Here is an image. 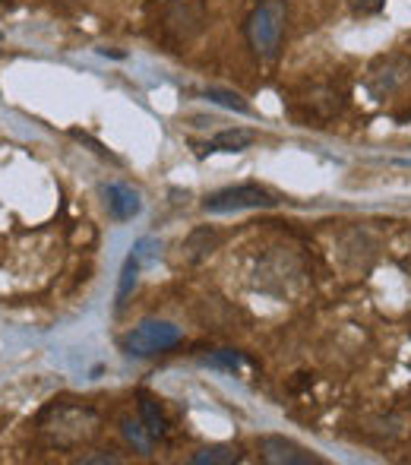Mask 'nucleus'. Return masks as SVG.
Returning <instances> with one entry per match:
<instances>
[{
  "label": "nucleus",
  "instance_id": "39448f33",
  "mask_svg": "<svg viewBox=\"0 0 411 465\" xmlns=\"http://www.w3.org/2000/svg\"><path fill=\"white\" fill-rule=\"evenodd\" d=\"M260 453H263V460L272 465H323V460H320L313 450L301 447L298 441L282 437V434L260 437Z\"/></svg>",
  "mask_w": 411,
  "mask_h": 465
},
{
  "label": "nucleus",
  "instance_id": "6e6552de",
  "mask_svg": "<svg viewBox=\"0 0 411 465\" xmlns=\"http://www.w3.org/2000/svg\"><path fill=\"white\" fill-rule=\"evenodd\" d=\"M256 133L244 131V127H228V131H218L209 143V152H244L247 146H253Z\"/></svg>",
  "mask_w": 411,
  "mask_h": 465
},
{
  "label": "nucleus",
  "instance_id": "a211bd4d",
  "mask_svg": "<svg viewBox=\"0 0 411 465\" xmlns=\"http://www.w3.org/2000/svg\"><path fill=\"white\" fill-rule=\"evenodd\" d=\"M0 38H4V35H0Z\"/></svg>",
  "mask_w": 411,
  "mask_h": 465
},
{
  "label": "nucleus",
  "instance_id": "f8f14e48",
  "mask_svg": "<svg viewBox=\"0 0 411 465\" xmlns=\"http://www.w3.org/2000/svg\"><path fill=\"white\" fill-rule=\"evenodd\" d=\"M139 418H143V424L152 434V441H162L165 431H168V424H165V415L158 412V405L152 402V399H143V402H139Z\"/></svg>",
  "mask_w": 411,
  "mask_h": 465
},
{
  "label": "nucleus",
  "instance_id": "dca6fc26",
  "mask_svg": "<svg viewBox=\"0 0 411 465\" xmlns=\"http://www.w3.org/2000/svg\"><path fill=\"white\" fill-rule=\"evenodd\" d=\"M349 6L355 16H374L387 6V0H349Z\"/></svg>",
  "mask_w": 411,
  "mask_h": 465
},
{
  "label": "nucleus",
  "instance_id": "9b49d317",
  "mask_svg": "<svg viewBox=\"0 0 411 465\" xmlns=\"http://www.w3.org/2000/svg\"><path fill=\"white\" fill-rule=\"evenodd\" d=\"M218 244V235L212 228H196L194 235L187 237V244H184V257H187L190 263L203 260V257H209L212 250H215Z\"/></svg>",
  "mask_w": 411,
  "mask_h": 465
},
{
  "label": "nucleus",
  "instance_id": "7ed1b4c3",
  "mask_svg": "<svg viewBox=\"0 0 411 465\" xmlns=\"http://www.w3.org/2000/svg\"><path fill=\"white\" fill-rule=\"evenodd\" d=\"M275 206V197L260 184H234L215 190L203 199V209L212 216H222V212H241V209H269Z\"/></svg>",
  "mask_w": 411,
  "mask_h": 465
},
{
  "label": "nucleus",
  "instance_id": "4468645a",
  "mask_svg": "<svg viewBox=\"0 0 411 465\" xmlns=\"http://www.w3.org/2000/svg\"><path fill=\"white\" fill-rule=\"evenodd\" d=\"M206 99L215 102V105H222V108H231V111H237V114H250L247 102H244L237 92H228V89H206Z\"/></svg>",
  "mask_w": 411,
  "mask_h": 465
},
{
  "label": "nucleus",
  "instance_id": "f03ea898",
  "mask_svg": "<svg viewBox=\"0 0 411 465\" xmlns=\"http://www.w3.org/2000/svg\"><path fill=\"white\" fill-rule=\"evenodd\" d=\"M184 339L181 326L168 320H143L139 326H133L130 333L120 339V348L133 358H152V354H165L171 348H177Z\"/></svg>",
  "mask_w": 411,
  "mask_h": 465
},
{
  "label": "nucleus",
  "instance_id": "0eeeda50",
  "mask_svg": "<svg viewBox=\"0 0 411 465\" xmlns=\"http://www.w3.org/2000/svg\"><path fill=\"white\" fill-rule=\"evenodd\" d=\"M105 203H108V212H111L118 222H130V218H137L139 209H143L139 193L127 184H108L105 187Z\"/></svg>",
  "mask_w": 411,
  "mask_h": 465
},
{
  "label": "nucleus",
  "instance_id": "2eb2a0df",
  "mask_svg": "<svg viewBox=\"0 0 411 465\" xmlns=\"http://www.w3.org/2000/svg\"><path fill=\"white\" fill-rule=\"evenodd\" d=\"M206 364L209 367H222V371H237L244 364V358L234 352V348H218V352L206 354Z\"/></svg>",
  "mask_w": 411,
  "mask_h": 465
},
{
  "label": "nucleus",
  "instance_id": "1a4fd4ad",
  "mask_svg": "<svg viewBox=\"0 0 411 465\" xmlns=\"http://www.w3.org/2000/svg\"><path fill=\"white\" fill-rule=\"evenodd\" d=\"M241 462V450L228 447V443H212V447H203L190 456V465H231Z\"/></svg>",
  "mask_w": 411,
  "mask_h": 465
},
{
  "label": "nucleus",
  "instance_id": "423d86ee",
  "mask_svg": "<svg viewBox=\"0 0 411 465\" xmlns=\"http://www.w3.org/2000/svg\"><path fill=\"white\" fill-rule=\"evenodd\" d=\"M165 23H168V29L175 32L177 38H194L206 23L203 0H175L168 16H165Z\"/></svg>",
  "mask_w": 411,
  "mask_h": 465
},
{
  "label": "nucleus",
  "instance_id": "f257e3e1",
  "mask_svg": "<svg viewBox=\"0 0 411 465\" xmlns=\"http://www.w3.org/2000/svg\"><path fill=\"white\" fill-rule=\"evenodd\" d=\"M285 25H288L285 0H263V4L253 6V13L244 23V38H247L250 51L260 61H272V57H279L282 42H285Z\"/></svg>",
  "mask_w": 411,
  "mask_h": 465
},
{
  "label": "nucleus",
  "instance_id": "20e7f679",
  "mask_svg": "<svg viewBox=\"0 0 411 465\" xmlns=\"http://www.w3.org/2000/svg\"><path fill=\"white\" fill-rule=\"evenodd\" d=\"M408 76H411V57L402 54V51H393V54H383V57H377V61L370 63L364 86H368L370 99L383 102L387 95H393L396 89L408 80Z\"/></svg>",
  "mask_w": 411,
  "mask_h": 465
},
{
  "label": "nucleus",
  "instance_id": "ddd939ff",
  "mask_svg": "<svg viewBox=\"0 0 411 465\" xmlns=\"http://www.w3.org/2000/svg\"><path fill=\"white\" fill-rule=\"evenodd\" d=\"M120 431H124V437H127V441H130L133 447H137L143 456L152 450V434L146 431L143 418H139V421H133V418H124V421H120Z\"/></svg>",
  "mask_w": 411,
  "mask_h": 465
},
{
  "label": "nucleus",
  "instance_id": "f3484780",
  "mask_svg": "<svg viewBox=\"0 0 411 465\" xmlns=\"http://www.w3.org/2000/svg\"><path fill=\"white\" fill-rule=\"evenodd\" d=\"M120 456L114 453H95V456H82V465H118Z\"/></svg>",
  "mask_w": 411,
  "mask_h": 465
},
{
  "label": "nucleus",
  "instance_id": "9d476101",
  "mask_svg": "<svg viewBox=\"0 0 411 465\" xmlns=\"http://www.w3.org/2000/svg\"><path fill=\"white\" fill-rule=\"evenodd\" d=\"M139 263H143V257L133 250L130 257L124 260V266H120V282H118V310H124L127 298L133 295V288H137V279H139Z\"/></svg>",
  "mask_w": 411,
  "mask_h": 465
}]
</instances>
